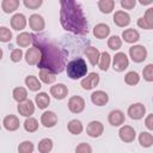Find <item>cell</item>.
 Listing matches in <instances>:
<instances>
[{"instance_id": "1", "label": "cell", "mask_w": 153, "mask_h": 153, "mask_svg": "<svg viewBox=\"0 0 153 153\" xmlns=\"http://www.w3.org/2000/svg\"><path fill=\"white\" fill-rule=\"evenodd\" d=\"M33 47H37L41 50L42 57L39 63L37 65L39 69H49L55 74L61 73L66 65V57L68 53L63 49H60L49 39L45 35H32Z\"/></svg>"}, {"instance_id": "2", "label": "cell", "mask_w": 153, "mask_h": 153, "mask_svg": "<svg viewBox=\"0 0 153 153\" xmlns=\"http://www.w3.org/2000/svg\"><path fill=\"white\" fill-rule=\"evenodd\" d=\"M61 11H60V22L65 30L85 35L88 32L87 30V20L84 16L81 7L72 0L61 1Z\"/></svg>"}, {"instance_id": "3", "label": "cell", "mask_w": 153, "mask_h": 153, "mask_svg": "<svg viewBox=\"0 0 153 153\" xmlns=\"http://www.w3.org/2000/svg\"><path fill=\"white\" fill-rule=\"evenodd\" d=\"M66 72H67V75L71 79L76 80V79H80L82 76H86V74H87V65H86L84 59L78 57V59H74V60H72V61H69L67 63Z\"/></svg>"}, {"instance_id": "4", "label": "cell", "mask_w": 153, "mask_h": 153, "mask_svg": "<svg viewBox=\"0 0 153 153\" xmlns=\"http://www.w3.org/2000/svg\"><path fill=\"white\" fill-rule=\"evenodd\" d=\"M129 56L134 62L141 63L147 57V49L143 45H140V44L133 45V47L129 48Z\"/></svg>"}, {"instance_id": "5", "label": "cell", "mask_w": 153, "mask_h": 153, "mask_svg": "<svg viewBox=\"0 0 153 153\" xmlns=\"http://www.w3.org/2000/svg\"><path fill=\"white\" fill-rule=\"evenodd\" d=\"M129 66V60H128V56L120 51V53H116L114 59H112V68L114 71L116 72H123L126 68H128Z\"/></svg>"}, {"instance_id": "6", "label": "cell", "mask_w": 153, "mask_h": 153, "mask_svg": "<svg viewBox=\"0 0 153 153\" xmlns=\"http://www.w3.org/2000/svg\"><path fill=\"white\" fill-rule=\"evenodd\" d=\"M68 110L72 114H80L85 109V100L80 96H73L68 100Z\"/></svg>"}, {"instance_id": "7", "label": "cell", "mask_w": 153, "mask_h": 153, "mask_svg": "<svg viewBox=\"0 0 153 153\" xmlns=\"http://www.w3.org/2000/svg\"><path fill=\"white\" fill-rule=\"evenodd\" d=\"M127 114L129 115V117L131 120H141L145 115H146V106L142 103H134L131 105H129Z\"/></svg>"}, {"instance_id": "8", "label": "cell", "mask_w": 153, "mask_h": 153, "mask_svg": "<svg viewBox=\"0 0 153 153\" xmlns=\"http://www.w3.org/2000/svg\"><path fill=\"white\" fill-rule=\"evenodd\" d=\"M118 136L120 139L126 142V143H130L135 140V136H136V133H135V129L131 127V126H122L118 130Z\"/></svg>"}, {"instance_id": "9", "label": "cell", "mask_w": 153, "mask_h": 153, "mask_svg": "<svg viewBox=\"0 0 153 153\" xmlns=\"http://www.w3.org/2000/svg\"><path fill=\"white\" fill-rule=\"evenodd\" d=\"M137 26L145 30L153 29V7H149L148 10H146L143 17L137 19Z\"/></svg>"}, {"instance_id": "10", "label": "cell", "mask_w": 153, "mask_h": 153, "mask_svg": "<svg viewBox=\"0 0 153 153\" xmlns=\"http://www.w3.org/2000/svg\"><path fill=\"white\" fill-rule=\"evenodd\" d=\"M41 57H42V54H41V50L37 47L29 48L25 53V61L30 66L38 65L39 61H41Z\"/></svg>"}, {"instance_id": "11", "label": "cell", "mask_w": 153, "mask_h": 153, "mask_svg": "<svg viewBox=\"0 0 153 153\" xmlns=\"http://www.w3.org/2000/svg\"><path fill=\"white\" fill-rule=\"evenodd\" d=\"M98 84H99V74L96 73V72L88 73V74L81 80V82H80V85H81V87H82L84 90H92V88H94Z\"/></svg>"}, {"instance_id": "12", "label": "cell", "mask_w": 153, "mask_h": 153, "mask_svg": "<svg viewBox=\"0 0 153 153\" xmlns=\"http://www.w3.org/2000/svg\"><path fill=\"white\" fill-rule=\"evenodd\" d=\"M104 131V126L99 121H91L86 127V133L91 137H99Z\"/></svg>"}, {"instance_id": "13", "label": "cell", "mask_w": 153, "mask_h": 153, "mask_svg": "<svg viewBox=\"0 0 153 153\" xmlns=\"http://www.w3.org/2000/svg\"><path fill=\"white\" fill-rule=\"evenodd\" d=\"M29 25H30V27H31L33 31L41 32V31H43L44 27H45V22H44V19H43L42 16L35 13V14H31V16L29 17Z\"/></svg>"}, {"instance_id": "14", "label": "cell", "mask_w": 153, "mask_h": 153, "mask_svg": "<svg viewBox=\"0 0 153 153\" xmlns=\"http://www.w3.org/2000/svg\"><path fill=\"white\" fill-rule=\"evenodd\" d=\"M17 109H18L19 115H22V116H24V117L27 118V117H31V115L35 112V104H33L32 100L26 99L25 102L19 103Z\"/></svg>"}, {"instance_id": "15", "label": "cell", "mask_w": 153, "mask_h": 153, "mask_svg": "<svg viewBox=\"0 0 153 153\" xmlns=\"http://www.w3.org/2000/svg\"><path fill=\"white\" fill-rule=\"evenodd\" d=\"M124 120H126V117H124L123 111H121L118 109L110 111V114L108 116V121H109V123L112 127H120V126H122L124 123Z\"/></svg>"}, {"instance_id": "16", "label": "cell", "mask_w": 153, "mask_h": 153, "mask_svg": "<svg viewBox=\"0 0 153 153\" xmlns=\"http://www.w3.org/2000/svg\"><path fill=\"white\" fill-rule=\"evenodd\" d=\"M50 94L55 98V99H59V100H61V99H63V98H66L67 97V94H68V88H67V86L65 85V84H55V85H53L51 87H50Z\"/></svg>"}, {"instance_id": "17", "label": "cell", "mask_w": 153, "mask_h": 153, "mask_svg": "<svg viewBox=\"0 0 153 153\" xmlns=\"http://www.w3.org/2000/svg\"><path fill=\"white\" fill-rule=\"evenodd\" d=\"M2 124H4V128H5L6 130H8V131H14V130H17V129L19 128L20 121H19V118H18L16 115L10 114V115L5 116V118H4V121H2Z\"/></svg>"}, {"instance_id": "18", "label": "cell", "mask_w": 153, "mask_h": 153, "mask_svg": "<svg viewBox=\"0 0 153 153\" xmlns=\"http://www.w3.org/2000/svg\"><path fill=\"white\" fill-rule=\"evenodd\" d=\"M112 19H114V23L120 27H124V26H128L130 24V16L122 10L116 11Z\"/></svg>"}, {"instance_id": "19", "label": "cell", "mask_w": 153, "mask_h": 153, "mask_svg": "<svg viewBox=\"0 0 153 153\" xmlns=\"http://www.w3.org/2000/svg\"><path fill=\"white\" fill-rule=\"evenodd\" d=\"M41 123L45 128H53L57 123V116L53 111H44L41 115Z\"/></svg>"}, {"instance_id": "20", "label": "cell", "mask_w": 153, "mask_h": 153, "mask_svg": "<svg viewBox=\"0 0 153 153\" xmlns=\"http://www.w3.org/2000/svg\"><path fill=\"white\" fill-rule=\"evenodd\" d=\"M91 102L97 106H103L109 102V96H108L106 92H104L102 90H98V91H94L91 94Z\"/></svg>"}, {"instance_id": "21", "label": "cell", "mask_w": 153, "mask_h": 153, "mask_svg": "<svg viewBox=\"0 0 153 153\" xmlns=\"http://www.w3.org/2000/svg\"><path fill=\"white\" fill-rule=\"evenodd\" d=\"M11 26L13 30L20 31L26 26V18L23 13H16L11 18Z\"/></svg>"}, {"instance_id": "22", "label": "cell", "mask_w": 153, "mask_h": 153, "mask_svg": "<svg viewBox=\"0 0 153 153\" xmlns=\"http://www.w3.org/2000/svg\"><path fill=\"white\" fill-rule=\"evenodd\" d=\"M93 35L98 39H104L110 35V27L109 25L104 23H99L93 27Z\"/></svg>"}, {"instance_id": "23", "label": "cell", "mask_w": 153, "mask_h": 153, "mask_svg": "<svg viewBox=\"0 0 153 153\" xmlns=\"http://www.w3.org/2000/svg\"><path fill=\"white\" fill-rule=\"evenodd\" d=\"M85 55L87 56V59H88V61H90V63L92 66H96V65L99 63L100 53H99V50L97 48H94V47H87L85 49Z\"/></svg>"}, {"instance_id": "24", "label": "cell", "mask_w": 153, "mask_h": 153, "mask_svg": "<svg viewBox=\"0 0 153 153\" xmlns=\"http://www.w3.org/2000/svg\"><path fill=\"white\" fill-rule=\"evenodd\" d=\"M122 38L127 43H135L140 39V33L135 29H126L122 32Z\"/></svg>"}, {"instance_id": "25", "label": "cell", "mask_w": 153, "mask_h": 153, "mask_svg": "<svg viewBox=\"0 0 153 153\" xmlns=\"http://www.w3.org/2000/svg\"><path fill=\"white\" fill-rule=\"evenodd\" d=\"M25 85H26V87H27L30 91H32V92L39 91L41 87H42L41 81H39L38 78L35 76V75H27V76L25 78Z\"/></svg>"}, {"instance_id": "26", "label": "cell", "mask_w": 153, "mask_h": 153, "mask_svg": "<svg viewBox=\"0 0 153 153\" xmlns=\"http://www.w3.org/2000/svg\"><path fill=\"white\" fill-rule=\"evenodd\" d=\"M35 102H36V105L39 108V109H45L48 108L49 103H50V97L48 96V93L45 92H39L35 96Z\"/></svg>"}, {"instance_id": "27", "label": "cell", "mask_w": 153, "mask_h": 153, "mask_svg": "<svg viewBox=\"0 0 153 153\" xmlns=\"http://www.w3.org/2000/svg\"><path fill=\"white\" fill-rule=\"evenodd\" d=\"M67 129H68V131H69L71 134H73V135H79V134L82 133L84 127H82L81 121H79V120H71V121L68 122V124H67Z\"/></svg>"}, {"instance_id": "28", "label": "cell", "mask_w": 153, "mask_h": 153, "mask_svg": "<svg viewBox=\"0 0 153 153\" xmlns=\"http://www.w3.org/2000/svg\"><path fill=\"white\" fill-rule=\"evenodd\" d=\"M20 2L19 0H2L1 1V8L5 13H12L19 7Z\"/></svg>"}, {"instance_id": "29", "label": "cell", "mask_w": 153, "mask_h": 153, "mask_svg": "<svg viewBox=\"0 0 153 153\" xmlns=\"http://www.w3.org/2000/svg\"><path fill=\"white\" fill-rule=\"evenodd\" d=\"M12 96H13V99L16 102H18V104H19V103H23L27 99V91H26V88H24L22 86H18V87L13 88Z\"/></svg>"}, {"instance_id": "30", "label": "cell", "mask_w": 153, "mask_h": 153, "mask_svg": "<svg viewBox=\"0 0 153 153\" xmlns=\"http://www.w3.org/2000/svg\"><path fill=\"white\" fill-rule=\"evenodd\" d=\"M39 79L44 84H53L56 80V74L49 69H41L39 71Z\"/></svg>"}, {"instance_id": "31", "label": "cell", "mask_w": 153, "mask_h": 153, "mask_svg": "<svg viewBox=\"0 0 153 153\" xmlns=\"http://www.w3.org/2000/svg\"><path fill=\"white\" fill-rule=\"evenodd\" d=\"M139 143L145 148L151 147L153 145V135L148 131H141L139 134Z\"/></svg>"}, {"instance_id": "32", "label": "cell", "mask_w": 153, "mask_h": 153, "mask_svg": "<svg viewBox=\"0 0 153 153\" xmlns=\"http://www.w3.org/2000/svg\"><path fill=\"white\" fill-rule=\"evenodd\" d=\"M115 7V1L114 0H99L98 1V8L100 10L102 13L109 14L114 11Z\"/></svg>"}, {"instance_id": "33", "label": "cell", "mask_w": 153, "mask_h": 153, "mask_svg": "<svg viewBox=\"0 0 153 153\" xmlns=\"http://www.w3.org/2000/svg\"><path fill=\"white\" fill-rule=\"evenodd\" d=\"M37 148H38V152L39 153H50L51 149H53V140L51 139H48V137L42 139L38 142Z\"/></svg>"}, {"instance_id": "34", "label": "cell", "mask_w": 153, "mask_h": 153, "mask_svg": "<svg viewBox=\"0 0 153 153\" xmlns=\"http://www.w3.org/2000/svg\"><path fill=\"white\" fill-rule=\"evenodd\" d=\"M32 42V35L29 32H22L17 36V44L22 48L27 47Z\"/></svg>"}, {"instance_id": "35", "label": "cell", "mask_w": 153, "mask_h": 153, "mask_svg": "<svg viewBox=\"0 0 153 153\" xmlns=\"http://www.w3.org/2000/svg\"><path fill=\"white\" fill-rule=\"evenodd\" d=\"M139 81H140V75L137 72L130 71L124 75V82L129 86H135L139 84Z\"/></svg>"}, {"instance_id": "36", "label": "cell", "mask_w": 153, "mask_h": 153, "mask_svg": "<svg viewBox=\"0 0 153 153\" xmlns=\"http://www.w3.org/2000/svg\"><path fill=\"white\" fill-rule=\"evenodd\" d=\"M110 62H111V56H110V54L108 53V51H103L102 54H100V59H99V63H98V66H99V68L102 69V71H108L109 69V67H110Z\"/></svg>"}, {"instance_id": "37", "label": "cell", "mask_w": 153, "mask_h": 153, "mask_svg": "<svg viewBox=\"0 0 153 153\" xmlns=\"http://www.w3.org/2000/svg\"><path fill=\"white\" fill-rule=\"evenodd\" d=\"M24 129L29 133H33L38 129V121L33 117H27L25 121H24Z\"/></svg>"}, {"instance_id": "38", "label": "cell", "mask_w": 153, "mask_h": 153, "mask_svg": "<svg viewBox=\"0 0 153 153\" xmlns=\"http://www.w3.org/2000/svg\"><path fill=\"white\" fill-rule=\"evenodd\" d=\"M108 47L111 50H118L122 47V39L118 36L114 35V36L109 37V39H108Z\"/></svg>"}, {"instance_id": "39", "label": "cell", "mask_w": 153, "mask_h": 153, "mask_svg": "<svg viewBox=\"0 0 153 153\" xmlns=\"http://www.w3.org/2000/svg\"><path fill=\"white\" fill-rule=\"evenodd\" d=\"M33 148H35V146L31 141H23L18 146V152L19 153H32Z\"/></svg>"}, {"instance_id": "40", "label": "cell", "mask_w": 153, "mask_h": 153, "mask_svg": "<svg viewBox=\"0 0 153 153\" xmlns=\"http://www.w3.org/2000/svg\"><path fill=\"white\" fill-rule=\"evenodd\" d=\"M142 76H143V80H146L148 82L153 81V63H148L142 69Z\"/></svg>"}, {"instance_id": "41", "label": "cell", "mask_w": 153, "mask_h": 153, "mask_svg": "<svg viewBox=\"0 0 153 153\" xmlns=\"http://www.w3.org/2000/svg\"><path fill=\"white\" fill-rule=\"evenodd\" d=\"M12 38V32L10 31V29H7L6 26H1L0 27V41L6 43L10 42Z\"/></svg>"}, {"instance_id": "42", "label": "cell", "mask_w": 153, "mask_h": 153, "mask_svg": "<svg viewBox=\"0 0 153 153\" xmlns=\"http://www.w3.org/2000/svg\"><path fill=\"white\" fill-rule=\"evenodd\" d=\"M75 153H92V147L87 142H81L75 147Z\"/></svg>"}, {"instance_id": "43", "label": "cell", "mask_w": 153, "mask_h": 153, "mask_svg": "<svg viewBox=\"0 0 153 153\" xmlns=\"http://www.w3.org/2000/svg\"><path fill=\"white\" fill-rule=\"evenodd\" d=\"M23 4L29 10H37L42 5V0H24Z\"/></svg>"}, {"instance_id": "44", "label": "cell", "mask_w": 153, "mask_h": 153, "mask_svg": "<svg viewBox=\"0 0 153 153\" xmlns=\"http://www.w3.org/2000/svg\"><path fill=\"white\" fill-rule=\"evenodd\" d=\"M22 57H23V50L19 49V48L18 49H13L12 53H11V56H10L12 62H19L22 60Z\"/></svg>"}, {"instance_id": "45", "label": "cell", "mask_w": 153, "mask_h": 153, "mask_svg": "<svg viewBox=\"0 0 153 153\" xmlns=\"http://www.w3.org/2000/svg\"><path fill=\"white\" fill-rule=\"evenodd\" d=\"M136 5V1L135 0H122L121 1V6L124 8V10H131L134 8Z\"/></svg>"}, {"instance_id": "46", "label": "cell", "mask_w": 153, "mask_h": 153, "mask_svg": "<svg viewBox=\"0 0 153 153\" xmlns=\"http://www.w3.org/2000/svg\"><path fill=\"white\" fill-rule=\"evenodd\" d=\"M145 126L147 129L149 130H153V114H149L146 116L145 118Z\"/></svg>"}, {"instance_id": "47", "label": "cell", "mask_w": 153, "mask_h": 153, "mask_svg": "<svg viewBox=\"0 0 153 153\" xmlns=\"http://www.w3.org/2000/svg\"><path fill=\"white\" fill-rule=\"evenodd\" d=\"M139 2H140L141 5H151V4L153 2V1H152V0H147V1H143V0H140Z\"/></svg>"}, {"instance_id": "48", "label": "cell", "mask_w": 153, "mask_h": 153, "mask_svg": "<svg viewBox=\"0 0 153 153\" xmlns=\"http://www.w3.org/2000/svg\"><path fill=\"white\" fill-rule=\"evenodd\" d=\"M152 99H153V98H152Z\"/></svg>"}]
</instances>
